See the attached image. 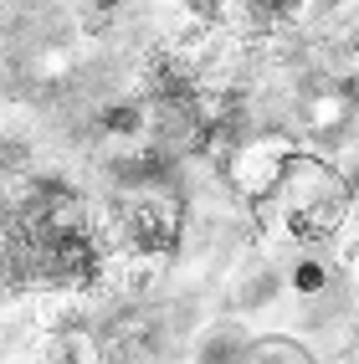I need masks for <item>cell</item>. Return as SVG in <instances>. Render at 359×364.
I'll use <instances>...</instances> for the list:
<instances>
[{
    "label": "cell",
    "instance_id": "6da1fadb",
    "mask_svg": "<svg viewBox=\"0 0 359 364\" xmlns=\"http://www.w3.org/2000/svg\"><path fill=\"white\" fill-rule=\"evenodd\" d=\"M349 200H354V190L339 175V164L303 154V149H287L282 164L272 169V180L252 196V215L272 241L323 247L349 221Z\"/></svg>",
    "mask_w": 359,
    "mask_h": 364
},
{
    "label": "cell",
    "instance_id": "7a4b0ae2",
    "mask_svg": "<svg viewBox=\"0 0 359 364\" xmlns=\"http://www.w3.org/2000/svg\"><path fill=\"white\" fill-rule=\"evenodd\" d=\"M180 231H185V205L175 190H164L159 180L149 175H134L129 190L118 196L108 226H103V241L113 257H144V262H164L175 257L180 247Z\"/></svg>",
    "mask_w": 359,
    "mask_h": 364
},
{
    "label": "cell",
    "instance_id": "3957f363",
    "mask_svg": "<svg viewBox=\"0 0 359 364\" xmlns=\"http://www.w3.org/2000/svg\"><path fill=\"white\" fill-rule=\"evenodd\" d=\"M354 118V98L339 87H314V92H303V124L323 134V129H344Z\"/></svg>",
    "mask_w": 359,
    "mask_h": 364
},
{
    "label": "cell",
    "instance_id": "277c9868",
    "mask_svg": "<svg viewBox=\"0 0 359 364\" xmlns=\"http://www.w3.org/2000/svg\"><path fill=\"white\" fill-rule=\"evenodd\" d=\"M36 364H103L98 344L77 328H57V333H41V349H36Z\"/></svg>",
    "mask_w": 359,
    "mask_h": 364
},
{
    "label": "cell",
    "instance_id": "5b68a950",
    "mask_svg": "<svg viewBox=\"0 0 359 364\" xmlns=\"http://www.w3.org/2000/svg\"><path fill=\"white\" fill-rule=\"evenodd\" d=\"M231 364H314V354H308L298 338H287V333H267V338L242 344Z\"/></svg>",
    "mask_w": 359,
    "mask_h": 364
}]
</instances>
